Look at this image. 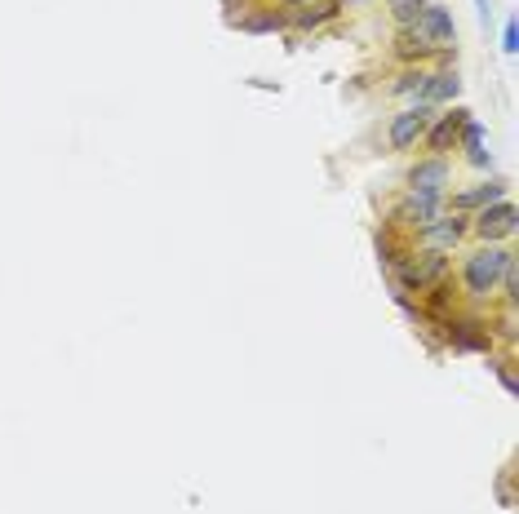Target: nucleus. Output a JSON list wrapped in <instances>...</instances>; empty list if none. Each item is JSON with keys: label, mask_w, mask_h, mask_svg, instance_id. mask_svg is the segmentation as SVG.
Returning <instances> with one entry per match:
<instances>
[{"label": "nucleus", "mask_w": 519, "mask_h": 514, "mask_svg": "<svg viewBox=\"0 0 519 514\" xmlns=\"http://www.w3.org/2000/svg\"><path fill=\"white\" fill-rule=\"evenodd\" d=\"M409 182H413V213H417V226H422V222H431L435 208H440L444 182H449V164L435 155V160L417 164L413 173H409Z\"/></svg>", "instance_id": "nucleus-1"}, {"label": "nucleus", "mask_w": 519, "mask_h": 514, "mask_svg": "<svg viewBox=\"0 0 519 514\" xmlns=\"http://www.w3.org/2000/svg\"><path fill=\"white\" fill-rule=\"evenodd\" d=\"M506 266H511V253H506V249H479V253H470L467 257V293L470 298H488V293L502 284Z\"/></svg>", "instance_id": "nucleus-2"}, {"label": "nucleus", "mask_w": 519, "mask_h": 514, "mask_svg": "<svg viewBox=\"0 0 519 514\" xmlns=\"http://www.w3.org/2000/svg\"><path fill=\"white\" fill-rule=\"evenodd\" d=\"M413 36L426 45V50H449L453 45V36H458V27H453V14L444 9V5H422L413 18Z\"/></svg>", "instance_id": "nucleus-3"}, {"label": "nucleus", "mask_w": 519, "mask_h": 514, "mask_svg": "<svg viewBox=\"0 0 519 514\" xmlns=\"http://www.w3.org/2000/svg\"><path fill=\"white\" fill-rule=\"evenodd\" d=\"M515 222H519L515 205H511V200H497V205H488L475 217V231H479L484 240H506V235H515Z\"/></svg>", "instance_id": "nucleus-4"}, {"label": "nucleus", "mask_w": 519, "mask_h": 514, "mask_svg": "<svg viewBox=\"0 0 519 514\" xmlns=\"http://www.w3.org/2000/svg\"><path fill=\"white\" fill-rule=\"evenodd\" d=\"M426 124H431V115H426V103L409 106V111H400V115L391 120V147H395V151H409L417 138L426 133Z\"/></svg>", "instance_id": "nucleus-5"}, {"label": "nucleus", "mask_w": 519, "mask_h": 514, "mask_svg": "<svg viewBox=\"0 0 519 514\" xmlns=\"http://www.w3.org/2000/svg\"><path fill=\"white\" fill-rule=\"evenodd\" d=\"M422 235L444 253V249H453V244L467 235V222H462L458 213H453V217H431V222H422Z\"/></svg>", "instance_id": "nucleus-6"}, {"label": "nucleus", "mask_w": 519, "mask_h": 514, "mask_svg": "<svg viewBox=\"0 0 519 514\" xmlns=\"http://www.w3.org/2000/svg\"><path fill=\"white\" fill-rule=\"evenodd\" d=\"M444 271H449V257L440 253V249H426V253H422V262H409V266H404V284L422 289V284L440 280Z\"/></svg>", "instance_id": "nucleus-7"}, {"label": "nucleus", "mask_w": 519, "mask_h": 514, "mask_svg": "<svg viewBox=\"0 0 519 514\" xmlns=\"http://www.w3.org/2000/svg\"><path fill=\"white\" fill-rule=\"evenodd\" d=\"M458 89H462V80L453 76V71H440V76H426V85H422V103H449V98H458Z\"/></svg>", "instance_id": "nucleus-8"}, {"label": "nucleus", "mask_w": 519, "mask_h": 514, "mask_svg": "<svg viewBox=\"0 0 519 514\" xmlns=\"http://www.w3.org/2000/svg\"><path fill=\"white\" fill-rule=\"evenodd\" d=\"M467 115H470V111H453V115H444V120L431 129L426 147H431V151H449V147H453V138H458V129L467 124Z\"/></svg>", "instance_id": "nucleus-9"}, {"label": "nucleus", "mask_w": 519, "mask_h": 514, "mask_svg": "<svg viewBox=\"0 0 519 514\" xmlns=\"http://www.w3.org/2000/svg\"><path fill=\"white\" fill-rule=\"evenodd\" d=\"M453 346L458 351H488V333H479L475 319H462V324H453Z\"/></svg>", "instance_id": "nucleus-10"}, {"label": "nucleus", "mask_w": 519, "mask_h": 514, "mask_svg": "<svg viewBox=\"0 0 519 514\" xmlns=\"http://www.w3.org/2000/svg\"><path fill=\"white\" fill-rule=\"evenodd\" d=\"M502 191H506V182H488V187H475V191H462V196H458V200H453V205L458 208H475V205H497V200H502Z\"/></svg>", "instance_id": "nucleus-11"}, {"label": "nucleus", "mask_w": 519, "mask_h": 514, "mask_svg": "<svg viewBox=\"0 0 519 514\" xmlns=\"http://www.w3.org/2000/svg\"><path fill=\"white\" fill-rule=\"evenodd\" d=\"M462 138H467L470 160H475V164H488V155H484V129H479L475 120H467V124H462Z\"/></svg>", "instance_id": "nucleus-12"}, {"label": "nucleus", "mask_w": 519, "mask_h": 514, "mask_svg": "<svg viewBox=\"0 0 519 514\" xmlns=\"http://www.w3.org/2000/svg\"><path fill=\"white\" fill-rule=\"evenodd\" d=\"M422 5H431V0H386V9H391V14L400 18V23H413Z\"/></svg>", "instance_id": "nucleus-13"}, {"label": "nucleus", "mask_w": 519, "mask_h": 514, "mask_svg": "<svg viewBox=\"0 0 519 514\" xmlns=\"http://www.w3.org/2000/svg\"><path fill=\"white\" fill-rule=\"evenodd\" d=\"M422 85H426V76H422V71H404V76L391 85V94H422Z\"/></svg>", "instance_id": "nucleus-14"}, {"label": "nucleus", "mask_w": 519, "mask_h": 514, "mask_svg": "<svg viewBox=\"0 0 519 514\" xmlns=\"http://www.w3.org/2000/svg\"><path fill=\"white\" fill-rule=\"evenodd\" d=\"M338 9H342V5H320V9H311V14H298V23H302V27H320V23L333 18Z\"/></svg>", "instance_id": "nucleus-15"}, {"label": "nucleus", "mask_w": 519, "mask_h": 514, "mask_svg": "<svg viewBox=\"0 0 519 514\" xmlns=\"http://www.w3.org/2000/svg\"><path fill=\"white\" fill-rule=\"evenodd\" d=\"M280 23H284L280 14H262V18H249L245 27H249V32H271V27H280Z\"/></svg>", "instance_id": "nucleus-16"}, {"label": "nucleus", "mask_w": 519, "mask_h": 514, "mask_svg": "<svg viewBox=\"0 0 519 514\" xmlns=\"http://www.w3.org/2000/svg\"><path fill=\"white\" fill-rule=\"evenodd\" d=\"M400 53H404V58H413V53H426V45H422L413 32H409V36H400Z\"/></svg>", "instance_id": "nucleus-17"}, {"label": "nucleus", "mask_w": 519, "mask_h": 514, "mask_svg": "<svg viewBox=\"0 0 519 514\" xmlns=\"http://www.w3.org/2000/svg\"><path fill=\"white\" fill-rule=\"evenodd\" d=\"M493 372H497V381H502V386H506V390L515 395V390H519V386H515V377H511V372H506L502 363H493Z\"/></svg>", "instance_id": "nucleus-18"}, {"label": "nucleus", "mask_w": 519, "mask_h": 514, "mask_svg": "<svg viewBox=\"0 0 519 514\" xmlns=\"http://www.w3.org/2000/svg\"><path fill=\"white\" fill-rule=\"evenodd\" d=\"M502 50H506V53L519 50V45H515V23H506V32H502Z\"/></svg>", "instance_id": "nucleus-19"}, {"label": "nucleus", "mask_w": 519, "mask_h": 514, "mask_svg": "<svg viewBox=\"0 0 519 514\" xmlns=\"http://www.w3.org/2000/svg\"><path fill=\"white\" fill-rule=\"evenodd\" d=\"M289 5H302V0H289Z\"/></svg>", "instance_id": "nucleus-20"}]
</instances>
